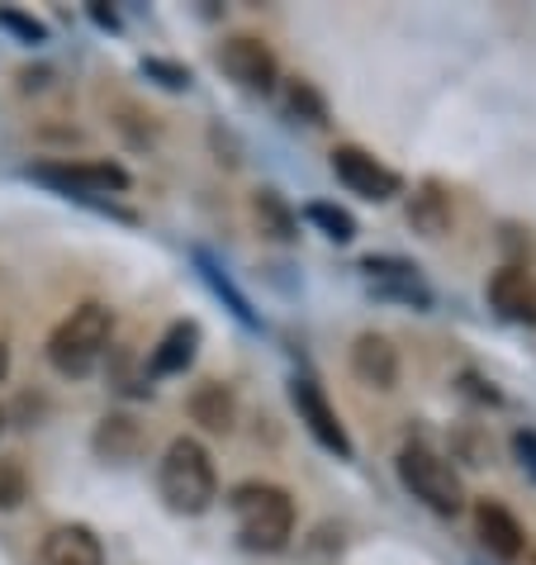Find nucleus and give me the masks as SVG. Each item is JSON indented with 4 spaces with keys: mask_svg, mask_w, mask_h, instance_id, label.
Segmentation results:
<instances>
[{
    "mask_svg": "<svg viewBox=\"0 0 536 565\" xmlns=\"http://www.w3.org/2000/svg\"><path fill=\"white\" fill-rule=\"evenodd\" d=\"M228 509H233V523H238L243 546H251V552H280L294 532V499L280 484L243 480L228 494Z\"/></svg>",
    "mask_w": 536,
    "mask_h": 565,
    "instance_id": "obj_1",
    "label": "nucleus"
},
{
    "mask_svg": "<svg viewBox=\"0 0 536 565\" xmlns=\"http://www.w3.org/2000/svg\"><path fill=\"white\" fill-rule=\"evenodd\" d=\"M115 338V309H105L96 300L76 305L49 333V361L57 375H90L109 352Z\"/></svg>",
    "mask_w": 536,
    "mask_h": 565,
    "instance_id": "obj_2",
    "label": "nucleus"
},
{
    "mask_svg": "<svg viewBox=\"0 0 536 565\" xmlns=\"http://www.w3.org/2000/svg\"><path fill=\"white\" fill-rule=\"evenodd\" d=\"M157 490H162L171 513H185V518L204 513L218 494V476H214L210 451H204L195 437H176V443L167 447L162 466H157Z\"/></svg>",
    "mask_w": 536,
    "mask_h": 565,
    "instance_id": "obj_3",
    "label": "nucleus"
},
{
    "mask_svg": "<svg viewBox=\"0 0 536 565\" xmlns=\"http://www.w3.org/2000/svg\"><path fill=\"white\" fill-rule=\"evenodd\" d=\"M399 480L404 490L418 499V504H428L432 513L451 518L465 509V484L461 476L451 470V461L441 457V451H432L428 443H408L399 451Z\"/></svg>",
    "mask_w": 536,
    "mask_h": 565,
    "instance_id": "obj_4",
    "label": "nucleus"
},
{
    "mask_svg": "<svg viewBox=\"0 0 536 565\" xmlns=\"http://www.w3.org/2000/svg\"><path fill=\"white\" fill-rule=\"evenodd\" d=\"M333 177H337V181H342L352 195L371 200V205H385V200H394V195L404 191L399 171L385 167L380 157H371L366 148H356V143H342V148H333Z\"/></svg>",
    "mask_w": 536,
    "mask_h": 565,
    "instance_id": "obj_5",
    "label": "nucleus"
},
{
    "mask_svg": "<svg viewBox=\"0 0 536 565\" xmlns=\"http://www.w3.org/2000/svg\"><path fill=\"white\" fill-rule=\"evenodd\" d=\"M34 181H49L67 195H109V191H129V171L115 162H39L29 167Z\"/></svg>",
    "mask_w": 536,
    "mask_h": 565,
    "instance_id": "obj_6",
    "label": "nucleus"
},
{
    "mask_svg": "<svg viewBox=\"0 0 536 565\" xmlns=\"http://www.w3.org/2000/svg\"><path fill=\"white\" fill-rule=\"evenodd\" d=\"M218 67H224L243 90H257V96L276 90V76H280L276 53L266 49L261 39H251V34H233L224 49H218Z\"/></svg>",
    "mask_w": 536,
    "mask_h": 565,
    "instance_id": "obj_7",
    "label": "nucleus"
},
{
    "mask_svg": "<svg viewBox=\"0 0 536 565\" xmlns=\"http://www.w3.org/2000/svg\"><path fill=\"white\" fill-rule=\"evenodd\" d=\"M290 399H294V409H299V423H304V428L319 437L328 451H337V457H352V437H346L342 418H337L333 404H328V395L319 390V381L299 375V381L290 385Z\"/></svg>",
    "mask_w": 536,
    "mask_h": 565,
    "instance_id": "obj_8",
    "label": "nucleus"
},
{
    "mask_svg": "<svg viewBox=\"0 0 536 565\" xmlns=\"http://www.w3.org/2000/svg\"><path fill=\"white\" fill-rule=\"evenodd\" d=\"M489 305L508 323H536V280L523 266H499L489 276Z\"/></svg>",
    "mask_w": 536,
    "mask_h": 565,
    "instance_id": "obj_9",
    "label": "nucleus"
},
{
    "mask_svg": "<svg viewBox=\"0 0 536 565\" xmlns=\"http://www.w3.org/2000/svg\"><path fill=\"white\" fill-rule=\"evenodd\" d=\"M352 375L371 390H394L399 385V352L385 333H361L352 342Z\"/></svg>",
    "mask_w": 536,
    "mask_h": 565,
    "instance_id": "obj_10",
    "label": "nucleus"
},
{
    "mask_svg": "<svg viewBox=\"0 0 536 565\" xmlns=\"http://www.w3.org/2000/svg\"><path fill=\"white\" fill-rule=\"evenodd\" d=\"M34 565H105V552L90 527L67 523V527H53L49 537L39 542Z\"/></svg>",
    "mask_w": 536,
    "mask_h": 565,
    "instance_id": "obj_11",
    "label": "nucleus"
},
{
    "mask_svg": "<svg viewBox=\"0 0 536 565\" xmlns=\"http://www.w3.org/2000/svg\"><path fill=\"white\" fill-rule=\"evenodd\" d=\"M475 532H480L484 552H494L499 561H517L523 556V546H527L523 523H517L503 504H494V499H480L475 504Z\"/></svg>",
    "mask_w": 536,
    "mask_h": 565,
    "instance_id": "obj_12",
    "label": "nucleus"
},
{
    "mask_svg": "<svg viewBox=\"0 0 536 565\" xmlns=\"http://www.w3.org/2000/svg\"><path fill=\"white\" fill-rule=\"evenodd\" d=\"M361 271H366L380 290H394L399 300H414V305H428V286L418 280V271L399 257H366L361 262Z\"/></svg>",
    "mask_w": 536,
    "mask_h": 565,
    "instance_id": "obj_13",
    "label": "nucleus"
},
{
    "mask_svg": "<svg viewBox=\"0 0 536 565\" xmlns=\"http://www.w3.org/2000/svg\"><path fill=\"white\" fill-rule=\"evenodd\" d=\"M195 342H200V328L195 323H171L167 338L157 342V352H152V375L185 371L195 361Z\"/></svg>",
    "mask_w": 536,
    "mask_h": 565,
    "instance_id": "obj_14",
    "label": "nucleus"
},
{
    "mask_svg": "<svg viewBox=\"0 0 536 565\" xmlns=\"http://www.w3.org/2000/svg\"><path fill=\"white\" fill-rule=\"evenodd\" d=\"M191 414H195V423H204V428L228 433L233 428V395L218 381H204L191 395Z\"/></svg>",
    "mask_w": 536,
    "mask_h": 565,
    "instance_id": "obj_15",
    "label": "nucleus"
},
{
    "mask_svg": "<svg viewBox=\"0 0 536 565\" xmlns=\"http://www.w3.org/2000/svg\"><path fill=\"white\" fill-rule=\"evenodd\" d=\"M408 218H414L418 233H428V238H441V233L451 228V205H447V195H441L437 185L428 181V185H422V195H414V205H408Z\"/></svg>",
    "mask_w": 536,
    "mask_h": 565,
    "instance_id": "obj_16",
    "label": "nucleus"
},
{
    "mask_svg": "<svg viewBox=\"0 0 536 565\" xmlns=\"http://www.w3.org/2000/svg\"><path fill=\"white\" fill-rule=\"evenodd\" d=\"M138 443H143V433H138V423L124 418V414L105 418L100 433H96V451H100V457H109V461H129L138 451Z\"/></svg>",
    "mask_w": 536,
    "mask_h": 565,
    "instance_id": "obj_17",
    "label": "nucleus"
},
{
    "mask_svg": "<svg viewBox=\"0 0 536 565\" xmlns=\"http://www.w3.org/2000/svg\"><path fill=\"white\" fill-rule=\"evenodd\" d=\"M251 214H257L261 233H271V238H294V214L286 210V200H280L276 191L251 195Z\"/></svg>",
    "mask_w": 536,
    "mask_h": 565,
    "instance_id": "obj_18",
    "label": "nucleus"
},
{
    "mask_svg": "<svg viewBox=\"0 0 536 565\" xmlns=\"http://www.w3.org/2000/svg\"><path fill=\"white\" fill-rule=\"evenodd\" d=\"M304 218H309V224H319L333 243H352L356 238V218L346 210H337V205H309Z\"/></svg>",
    "mask_w": 536,
    "mask_h": 565,
    "instance_id": "obj_19",
    "label": "nucleus"
},
{
    "mask_svg": "<svg viewBox=\"0 0 536 565\" xmlns=\"http://www.w3.org/2000/svg\"><path fill=\"white\" fill-rule=\"evenodd\" d=\"M24 499H29V476H24V466L10 461V457H0V513H6V509H20Z\"/></svg>",
    "mask_w": 536,
    "mask_h": 565,
    "instance_id": "obj_20",
    "label": "nucleus"
},
{
    "mask_svg": "<svg viewBox=\"0 0 536 565\" xmlns=\"http://www.w3.org/2000/svg\"><path fill=\"white\" fill-rule=\"evenodd\" d=\"M200 266H204V276H210V286H214V290H218V295H224V300L233 305V313H238L243 323H257V319H251V309H247V300H243V295L228 286V276H218V266H210V257H200Z\"/></svg>",
    "mask_w": 536,
    "mask_h": 565,
    "instance_id": "obj_21",
    "label": "nucleus"
},
{
    "mask_svg": "<svg viewBox=\"0 0 536 565\" xmlns=\"http://www.w3.org/2000/svg\"><path fill=\"white\" fill-rule=\"evenodd\" d=\"M290 105L294 109H309V124H323V105H319V96L299 82V86H290Z\"/></svg>",
    "mask_w": 536,
    "mask_h": 565,
    "instance_id": "obj_22",
    "label": "nucleus"
},
{
    "mask_svg": "<svg viewBox=\"0 0 536 565\" xmlns=\"http://www.w3.org/2000/svg\"><path fill=\"white\" fill-rule=\"evenodd\" d=\"M0 24L20 29V34H24L29 43H43V29H39V24H29V20H24V14H14V10H6V14H0Z\"/></svg>",
    "mask_w": 536,
    "mask_h": 565,
    "instance_id": "obj_23",
    "label": "nucleus"
},
{
    "mask_svg": "<svg viewBox=\"0 0 536 565\" xmlns=\"http://www.w3.org/2000/svg\"><path fill=\"white\" fill-rule=\"evenodd\" d=\"M513 451L523 457V466L536 476V433H517V437H513Z\"/></svg>",
    "mask_w": 536,
    "mask_h": 565,
    "instance_id": "obj_24",
    "label": "nucleus"
},
{
    "mask_svg": "<svg viewBox=\"0 0 536 565\" xmlns=\"http://www.w3.org/2000/svg\"><path fill=\"white\" fill-rule=\"evenodd\" d=\"M148 72L167 76V86H191V72H181V67H162V62H148Z\"/></svg>",
    "mask_w": 536,
    "mask_h": 565,
    "instance_id": "obj_25",
    "label": "nucleus"
},
{
    "mask_svg": "<svg viewBox=\"0 0 536 565\" xmlns=\"http://www.w3.org/2000/svg\"><path fill=\"white\" fill-rule=\"evenodd\" d=\"M6 371H10V352H6V342H0V381H6Z\"/></svg>",
    "mask_w": 536,
    "mask_h": 565,
    "instance_id": "obj_26",
    "label": "nucleus"
},
{
    "mask_svg": "<svg viewBox=\"0 0 536 565\" xmlns=\"http://www.w3.org/2000/svg\"><path fill=\"white\" fill-rule=\"evenodd\" d=\"M0 428H6V414H0Z\"/></svg>",
    "mask_w": 536,
    "mask_h": 565,
    "instance_id": "obj_27",
    "label": "nucleus"
}]
</instances>
